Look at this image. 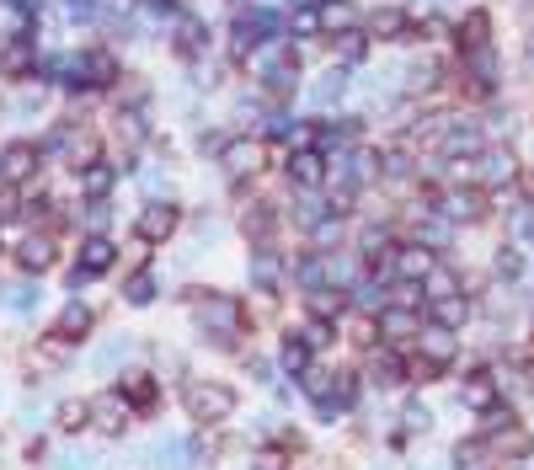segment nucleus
<instances>
[{
    "label": "nucleus",
    "mask_w": 534,
    "mask_h": 470,
    "mask_svg": "<svg viewBox=\"0 0 534 470\" xmlns=\"http://www.w3.org/2000/svg\"><path fill=\"white\" fill-rule=\"evenodd\" d=\"M113 182H118V171H113V161H107V155L75 171V187H81V198H86V203H102L107 193H113Z\"/></svg>",
    "instance_id": "aec40b11"
},
{
    "label": "nucleus",
    "mask_w": 534,
    "mask_h": 470,
    "mask_svg": "<svg viewBox=\"0 0 534 470\" xmlns=\"http://www.w3.org/2000/svg\"><path fill=\"white\" fill-rule=\"evenodd\" d=\"M449 364H454L449 353H433L417 342V348H406V385H438L449 374Z\"/></svg>",
    "instance_id": "f3484780"
},
{
    "label": "nucleus",
    "mask_w": 534,
    "mask_h": 470,
    "mask_svg": "<svg viewBox=\"0 0 534 470\" xmlns=\"http://www.w3.org/2000/svg\"><path fill=\"white\" fill-rule=\"evenodd\" d=\"M38 171H43V145L38 139H17V145L0 150V182L22 187V182H33Z\"/></svg>",
    "instance_id": "9b49d317"
},
{
    "label": "nucleus",
    "mask_w": 534,
    "mask_h": 470,
    "mask_svg": "<svg viewBox=\"0 0 534 470\" xmlns=\"http://www.w3.org/2000/svg\"><path fill=\"white\" fill-rule=\"evenodd\" d=\"M49 332L59 337V342H70V348H81V342L97 332V310H91L86 300H65V310L54 316V326Z\"/></svg>",
    "instance_id": "ddd939ff"
},
{
    "label": "nucleus",
    "mask_w": 534,
    "mask_h": 470,
    "mask_svg": "<svg viewBox=\"0 0 534 470\" xmlns=\"http://www.w3.org/2000/svg\"><path fill=\"white\" fill-rule=\"evenodd\" d=\"M123 300H129V305H150L155 300V268H150V257L139 262L129 278H123Z\"/></svg>",
    "instance_id": "bb28decb"
},
{
    "label": "nucleus",
    "mask_w": 534,
    "mask_h": 470,
    "mask_svg": "<svg viewBox=\"0 0 534 470\" xmlns=\"http://www.w3.org/2000/svg\"><path fill=\"white\" fill-rule=\"evenodd\" d=\"M65 358H70V342H59L54 332L33 337V342H27V348H22V380H27V385L49 380V374H59V369H65Z\"/></svg>",
    "instance_id": "6e6552de"
},
{
    "label": "nucleus",
    "mask_w": 534,
    "mask_h": 470,
    "mask_svg": "<svg viewBox=\"0 0 534 470\" xmlns=\"http://www.w3.org/2000/svg\"><path fill=\"white\" fill-rule=\"evenodd\" d=\"M113 262H118V246H113V235H86L81 241V257H75V278H102V273H113Z\"/></svg>",
    "instance_id": "dca6fc26"
},
{
    "label": "nucleus",
    "mask_w": 534,
    "mask_h": 470,
    "mask_svg": "<svg viewBox=\"0 0 534 470\" xmlns=\"http://www.w3.org/2000/svg\"><path fill=\"white\" fill-rule=\"evenodd\" d=\"M348 342L358 353H374V348H385V332H380V310H364V316H353L348 321Z\"/></svg>",
    "instance_id": "393cba45"
},
{
    "label": "nucleus",
    "mask_w": 534,
    "mask_h": 470,
    "mask_svg": "<svg viewBox=\"0 0 534 470\" xmlns=\"http://www.w3.org/2000/svg\"><path fill=\"white\" fill-rule=\"evenodd\" d=\"M241 241L251 246V252H273L278 246V209L273 203H251V209L241 214Z\"/></svg>",
    "instance_id": "f8f14e48"
},
{
    "label": "nucleus",
    "mask_w": 534,
    "mask_h": 470,
    "mask_svg": "<svg viewBox=\"0 0 534 470\" xmlns=\"http://www.w3.org/2000/svg\"><path fill=\"white\" fill-rule=\"evenodd\" d=\"M219 166H225V177H230L235 187L262 182L267 166H273V139H267V134H241V139H230L225 155H219Z\"/></svg>",
    "instance_id": "7ed1b4c3"
},
{
    "label": "nucleus",
    "mask_w": 534,
    "mask_h": 470,
    "mask_svg": "<svg viewBox=\"0 0 534 470\" xmlns=\"http://www.w3.org/2000/svg\"><path fill=\"white\" fill-rule=\"evenodd\" d=\"M454 470H502V460H497V449L476 433V438H465V444L454 449Z\"/></svg>",
    "instance_id": "5701e85b"
},
{
    "label": "nucleus",
    "mask_w": 534,
    "mask_h": 470,
    "mask_svg": "<svg viewBox=\"0 0 534 470\" xmlns=\"http://www.w3.org/2000/svg\"><path fill=\"white\" fill-rule=\"evenodd\" d=\"M11 262H17V273L43 278L59 262V225H38L33 235H22V246L11 252Z\"/></svg>",
    "instance_id": "423d86ee"
},
{
    "label": "nucleus",
    "mask_w": 534,
    "mask_h": 470,
    "mask_svg": "<svg viewBox=\"0 0 534 470\" xmlns=\"http://www.w3.org/2000/svg\"><path fill=\"white\" fill-rule=\"evenodd\" d=\"M460 401H465L476 417H486L492 406H502V380H497L492 369H470L465 385H460Z\"/></svg>",
    "instance_id": "2eb2a0df"
},
{
    "label": "nucleus",
    "mask_w": 534,
    "mask_h": 470,
    "mask_svg": "<svg viewBox=\"0 0 534 470\" xmlns=\"http://www.w3.org/2000/svg\"><path fill=\"white\" fill-rule=\"evenodd\" d=\"M316 27H321V38H332V33H353V27H364V17L353 11V0H321V6H316Z\"/></svg>",
    "instance_id": "412c9836"
},
{
    "label": "nucleus",
    "mask_w": 534,
    "mask_h": 470,
    "mask_svg": "<svg viewBox=\"0 0 534 470\" xmlns=\"http://www.w3.org/2000/svg\"><path fill=\"white\" fill-rule=\"evenodd\" d=\"M438 268H444V252L433 241H422V235L396 241V284H428Z\"/></svg>",
    "instance_id": "20e7f679"
},
{
    "label": "nucleus",
    "mask_w": 534,
    "mask_h": 470,
    "mask_svg": "<svg viewBox=\"0 0 534 470\" xmlns=\"http://www.w3.org/2000/svg\"><path fill=\"white\" fill-rule=\"evenodd\" d=\"M177 230H182V209H177V203H145L139 219H134V241L150 246V252H161Z\"/></svg>",
    "instance_id": "1a4fd4ad"
},
{
    "label": "nucleus",
    "mask_w": 534,
    "mask_h": 470,
    "mask_svg": "<svg viewBox=\"0 0 534 470\" xmlns=\"http://www.w3.org/2000/svg\"><path fill=\"white\" fill-rule=\"evenodd\" d=\"M91 428V396H65L54 406V433L59 438H75V433H86Z\"/></svg>",
    "instance_id": "4be33fe9"
},
{
    "label": "nucleus",
    "mask_w": 534,
    "mask_h": 470,
    "mask_svg": "<svg viewBox=\"0 0 534 470\" xmlns=\"http://www.w3.org/2000/svg\"><path fill=\"white\" fill-rule=\"evenodd\" d=\"M182 406H187V422H193L198 433H214L235 417V385L209 380V374H193V380L182 385Z\"/></svg>",
    "instance_id": "f03ea898"
},
{
    "label": "nucleus",
    "mask_w": 534,
    "mask_h": 470,
    "mask_svg": "<svg viewBox=\"0 0 534 470\" xmlns=\"http://www.w3.org/2000/svg\"><path fill=\"white\" fill-rule=\"evenodd\" d=\"M182 305L193 310V321L209 332L214 342H241L251 332V316H246V305L235 300V294L225 289H209V284H187L182 289Z\"/></svg>",
    "instance_id": "f257e3e1"
},
{
    "label": "nucleus",
    "mask_w": 534,
    "mask_h": 470,
    "mask_svg": "<svg viewBox=\"0 0 534 470\" xmlns=\"http://www.w3.org/2000/svg\"><path fill=\"white\" fill-rule=\"evenodd\" d=\"M129 417H134V406L123 401L118 390L113 396H91V428H97L102 438H123L129 433Z\"/></svg>",
    "instance_id": "4468645a"
},
{
    "label": "nucleus",
    "mask_w": 534,
    "mask_h": 470,
    "mask_svg": "<svg viewBox=\"0 0 534 470\" xmlns=\"http://www.w3.org/2000/svg\"><path fill=\"white\" fill-rule=\"evenodd\" d=\"M284 177H289L294 187H300V193H326V182H332V161H326V145L289 150Z\"/></svg>",
    "instance_id": "0eeeda50"
},
{
    "label": "nucleus",
    "mask_w": 534,
    "mask_h": 470,
    "mask_svg": "<svg viewBox=\"0 0 534 470\" xmlns=\"http://www.w3.org/2000/svg\"><path fill=\"white\" fill-rule=\"evenodd\" d=\"M310 364H316V342H310L305 332H284V337H278V369H284L289 380H300Z\"/></svg>",
    "instance_id": "a211bd4d"
},
{
    "label": "nucleus",
    "mask_w": 534,
    "mask_h": 470,
    "mask_svg": "<svg viewBox=\"0 0 534 470\" xmlns=\"http://www.w3.org/2000/svg\"><path fill=\"white\" fill-rule=\"evenodd\" d=\"M513 187H518V198H524V209H534V166H518Z\"/></svg>",
    "instance_id": "c756f323"
},
{
    "label": "nucleus",
    "mask_w": 534,
    "mask_h": 470,
    "mask_svg": "<svg viewBox=\"0 0 534 470\" xmlns=\"http://www.w3.org/2000/svg\"><path fill=\"white\" fill-rule=\"evenodd\" d=\"M305 337H310V342H316V353H321V348H332V342H337V321L305 316Z\"/></svg>",
    "instance_id": "c85d7f7f"
},
{
    "label": "nucleus",
    "mask_w": 534,
    "mask_h": 470,
    "mask_svg": "<svg viewBox=\"0 0 534 470\" xmlns=\"http://www.w3.org/2000/svg\"><path fill=\"white\" fill-rule=\"evenodd\" d=\"M364 33L369 38H412V17H406V11L401 6H385V11H374V17L364 22Z\"/></svg>",
    "instance_id": "b1692460"
},
{
    "label": "nucleus",
    "mask_w": 534,
    "mask_h": 470,
    "mask_svg": "<svg viewBox=\"0 0 534 470\" xmlns=\"http://www.w3.org/2000/svg\"><path fill=\"white\" fill-rule=\"evenodd\" d=\"M348 289H337V284H316V289H305V316H321V321H342L348 316Z\"/></svg>",
    "instance_id": "6ab92c4d"
},
{
    "label": "nucleus",
    "mask_w": 534,
    "mask_h": 470,
    "mask_svg": "<svg viewBox=\"0 0 534 470\" xmlns=\"http://www.w3.org/2000/svg\"><path fill=\"white\" fill-rule=\"evenodd\" d=\"M113 390L134 406V417H155V412H161V380H155L150 369H123Z\"/></svg>",
    "instance_id": "9d476101"
},
{
    "label": "nucleus",
    "mask_w": 534,
    "mask_h": 470,
    "mask_svg": "<svg viewBox=\"0 0 534 470\" xmlns=\"http://www.w3.org/2000/svg\"><path fill=\"white\" fill-rule=\"evenodd\" d=\"M27 70H33V43H27V38H11L6 54H0V75H6V81H22Z\"/></svg>",
    "instance_id": "a878e982"
},
{
    "label": "nucleus",
    "mask_w": 534,
    "mask_h": 470,
    "mask_svg": "<svg viewBox=\"0 0 534 470\" xmlns=\"http://www.w3.org/2000/svg\"><path fill=\"white\" fill-rule=\"evenodd\" d=\"M486 214H492V187L481 182L444 187V198H438V219H454V225H481Z\"/></svg>",
    "instance_id": "39448f33"
},
{
    "label": "nucleus",
    "mask_w": 534,
    "mask_h": 470,
    "mask_svg": "<svg viewBox=\"0 0 534 470\" xmlns=\"http://www.w3.org/2000/svg\"><path fill=\"white\" fill-rule=\"evenodd\" d=\"M251 470H294V449L289 444H262L251 454Z\"/></svg>",
    "instance_id": "cd10ccee"
}]
</instances>
